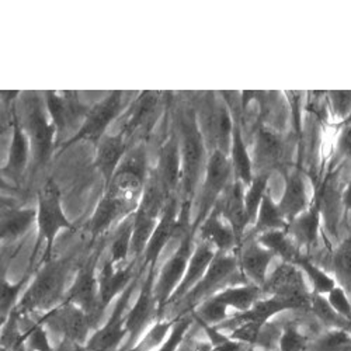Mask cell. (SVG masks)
Instances as JSON below:
<instances>
[{
	"label": "cell",
	"mask_w": 351,
	"mask_h": 351,
	"mask_svg": "<svg viewBox=\"0 0 351 351\" xmlns=\"http://www.w3.org/2000/svg\"><path fill=\"white\" fill-rule=\"evenodd\" d=\"M71 269V260H51L40 266L34 281L24 292L14 312L20 317H27L34 312L44 313L58 306L64 294L65 282Z\"/></svg>",
	"instance_id": "cell-1"
},
{
	"label": "cell",
	"mask_w": 351,
	"mask_h": 351,
	"mask_svg": "<svg viewBox=\"0 0 351 351\" xmlns=\"http://www.w3.org/2000/svg\"><path fill=\"white\" fill-rule=\"evenodd\" d=\"M37 228L38 235L37 242L32 256V267L36 261L37 253L44 246V254L40 260V266L52 260V249L60 230H73V223L66 218L62 202H61V191L55 184L52 179L47 180L45 184L38 191V208H37Z\"/></svg>",
	"instance_id": "cell-2"
},
{
	"label": "cell",
	"mask_w": 351,
	"mask_h": 351,
	"mask_svg": "<svg viewBox=\"0 0 351 351\" xmlns=\"http://www.w3.org/2000/svg\"><path fill=\"white\" fill-rule=\"evenodd\" d=\"M182 143V183H180V225L183 232L191 230L190 217L195 189L204 160V138L195 120L186 121L183 125Z\"/></svg>",
	"instance_id": "cell-3"
},
{
	"label": "cell",
	"mask_w": 351,
	"mask_h": 351,
	"mask_svg": "<svg viewBox=\"0 0 351 351\" xmlns=\"http://www.w3.org/2000/svg\"><path fill=\"white\" fill-rule=\"evenodd\" d=\"M238 270L239 265L237 254L217 253L206 276H204L201 281L191 291H189L178 304L173 305V308H176V312L171 317L174 319L176 316L193 312L199 304H202L210 297L215 295L217 292H219L225 282L229 281L232 276H235Z\"/></svg>",
	"instance_id": "cell-4"
},
{
	"label": "cell",
	"mask_w": 351,
	"mask_h": 351,
	"mask_svg": "<svg viewBox=\"0 0 351 351\" xmlns=\"http://www.w3.org/2000/svg\"><path fill=\"white\" fill-rule=\"evenodd\" d=\"M148 176V159L145 148L141 145L127 155L114 173L106 191L136 210Z\"/></svg>",
	"instance_id": "cell-5"
},
{
	"label": "cell",
	"mask_w": 351,
	"mask_h": 351,
	"mask_svg": "<svg viewBox=\"0 0 351 351\" xmlns=\"http://www.w3.org/2000/svg\"><path fill=\"white\" fill-rule=\"evenodd\" d=\"M139 277L141 274H138V277L117 300L106 324L92 333L90 339L86 343L87 351H114L127 341V313L130 311L128 305Z\"/></svg>",
	"instance_id": "cell-6"
},
{
	"label": "cell",
	"mask_w": 351,
	"mask_h": 351,
	"mask_svg": "<svg viewBox=\"0 0 351 351\" xmlns=\"http://www.w3.org/2000/svg\"><path fill=\"white\" fill-rule=\"evenodd\" d=\"M49 332L60 335L62 340L86 344L92 336L95 324L83 309L69 301H64L38 317Z\"/></svg>",
	"instance_id": "cell-7"
},
{
	"label": "cell",
	"mask_w": 351,
	"mask_h": 351,
	"mask_svg": "<svg viewBox=\"0 0 351 351\" xmlns=\"http://www.w3.org/2000/svg\"><path fill=\"white\" fill-rule=\"evenodd\" d=\"M194 237L195 232L193 230H187L186 233H183L179 247L176 249L174 254L165 263L159 278L155 282V295L159 305V317H163L171 295L178 289L186 274L189 261L195 247Z\"/></svg>",
	"instance_id": "cell-8"
},
{
	"label": "cell",
	"mask_w": 351,
	"mask_h": 351,
	"mask_svg": "<svg viewBox=\"0 0 351 351\" xmlns=\"http://www.w3.org/2000/svg\"><path fill=\"white\" fill-rule=\"evenodd\" d=\"M230 173L232 163L228 159V155L222 154L221 151H214L207 163L206 179H204L198 201L197 218L191 228L193 232H195L197 228L204 222V219L211 214V211L219 201V195L226 191Z\"/></svg>",
	"instance_id": "cell-9"
},
{
	"label": "cell",
	"mask_w": 351,
	"mask_h": 351,
	"mask_svg": "<svg viewBox=\"0 0 351 351\" xmlns=\"http://www.w3.org/2000/svg\"><path fill=\"white\" fill-rule=\"evenodd\" d=\"M263 295L280 297L295 302L300 309H309L311 298L302 270L294 263L282 261L261 288Z\"/></svg>",
	"instance_id": "cell-10"
},
{
	"label": "cell",
	"mask_w": 351,
	"mask_h": 351,
	"mask_svg": "<svg viewBox=\"0 0 351 351\" xmlns=\"http://www.w3.org/2000/svg\"><path fill=\"white\" fill-rule=\"evenodd\" d=\"M156 270L148 269V276H146L136 302L130 308L127 313V330L128 337L123 347V351L131 348L138 339L143 335L155 320L159 317V305L155 295V277Z\"/></svg>",
	"instance_id": "cell-11"
},
{
	"label": "cell",
	"mask_w": 351,
	"mask_h": 351,
	"mask_svg": "<svg viewBox=\"0 0 351 351\" xmlns=\"http://www.w3.org/2000/svg\"><path fill=\"white\" fill-rule=\"evenodd\" d=\"M25 132L30 138L36 163L47 165L53 148L55 124L48 121L38 97L30 95L25 101Z\"/></svg>",
	"instance_id": "cell-12"
},
{
	"label": "cell",
	"mask_w": 351,
	"mask_h": 351,
	"mask_svg": "<svg viewBox=\"0 0 351 351\" xmlns=\"http://www.w3.org/2000/svg\"><path fill=\"white\" fill-rule=\"evenodd\" d=\"M179 233L183 235L184 232L180 225L179 195H176V197H171L166 204L162 217L152 233V238L143 253V263H142L141 270H145V269L156 270L160 253L167 246L170 239L174 238L176 235H179Z\"/></svg>",
	"instance_id": "cell-13"
},
{
	"label": "cell",
	"mask_w": 351,
	"mask_h": 351,
	"mask_svg": "<svg viewBox=\"0 0 351 351\" xmlns=\"http://www.w3.org/2000/svg\"><path fill=\"white\" fill-rule=\"evenodd\" d=\"M97 254L79 270L65 301H69L89 315L96 326L100 320L99 309V273H96Z\"/></svg>",
	"instance_id": "cell-14"
},
{
	"label": "cell",
	"mask_w": 351,
	"mask_h": 351,
	"mask_svg": "<svg viewBox=\"0 0 351 351\" xmlns=\"http://www.w3.org/2000/svg\"><path fill=\"white\" fill-rule=\"evenodd\" d=\"M123 92H112L106 100L93 106L86 115V120L82 124L79 132L68 141V145H72L77 141H100L106 128L112 123L121 108Z\"/></svg>",
	"instance_id": "cell-15"
},
{
	"label": "cell",
	"mask_w": 351,
	"mask_h": 351,
	"mask_svg": "<svg viewBox=\"0 0 351 351\" xmlns=\"http://www.w3.org/2000/svg\"><path fill=\"white\" fill-rule=\"evenodd\" d=\"M276 254L263 246L254 237L243 239L239 246L238 265L241 273L249 281L263 288L269 277V267Z\"/></svg>",
	"instance_id": "cell-16"
},
{
	"label": "cell",
	"mask_w": 351,
	"mask_h": 351,
	"mask_svg": "<svg viewBox=\"0 0 351 351\" xmlns=\"http://www.w3.org/2000/svg\"><path fill=\"white\" fill-rule=\"evenodd\" d=\"M135 260L125 266H115L114 263L107 258L106 265L101 267L99 278V309L100 315L108 308L112 300L117 295H121L128 288V285L136 278L134 273Z\"/></svg>",
	"instance_id": "cell-17"
},
{
	"label": "cell",
	"mask_w": 351,
	"mask_h": 351,
	"mask_svg": "<svg viewBox=\"0 0 351 351\" xmlns=\"http://www.w3.org/2000/svg\"><path fill=\"white\" fill-rule=\"evenodd\" d=\"M197 229L199 230L198 241L208 243L215 249L217 253H232L239 247L235 232L221 214L219 204H217L211 214L204 219Z\"/></svg>",
	"instance_id": "cell-18"
},
{
	"label": "cell",
	"mask_w": 351,
	"mask_h": 351,
	"mask_svg": "<svg viewBox=\"0 0 351 351\" xmlns=\"http://www.w3.org/2000/svg\"><path fill=\"white\" fill-rule=\"evenodd\" d=\"M215 256H217V252L213 246H210L208 243L202 242V241H197L193 256L189 261L186 274H184L180 285L178 287V289H176L174 294L171 295L166 311L170 306H173L174 304H178L187 294L189 291H191L201 281V278L206 276L207 270L210 269L211 263H213Z\"/></svg>",
	"instance_id": "cell-19"
},
{
	"label": "cell",
	"mask_w": 351,
	"mask_h": 351,
	"mask_svg": "<svg viewBox=\"0 0 351 351\" xmlns=\"http://www.w3.org/2000/svg\"><path fill=\"white\" fill-rule=\"evenodd\" d=\"M167 195L176 197L182 183V143L174 132L163 145L156 167Z\"/></svg>",
	"instance_id": "cell-20"
},
{
	"label": "cell",
	"mask_w": 351,
	"mask_h": 351,
	"mask_svg": "<svg viewBox=\"0 0 351 351\" xmlns=\"http://www.w3.org/2000/svg\"><path fill=\"white\" fill-rule=\"evenodd\" d=\"M218 204L223 219L232 226L241 246L245 232L250 225L245 206V186L235 180L226 189V194Z\"/></svg>",
	"instance_id": "cell-21"
},
{
	"label": "cell",
	"mask_w": 351,
	"mask_h": 351,
	"mask_svg": "<svg viewBox=\"0 0 351 351\" xmlns=\"http://www.w3.org/2000/svg\"><path fill=\"white\" fill-rule=\"evenodd\" d=\"M47 108L52 123L55 124L56 132L60 135H62L69 125L76 123L79 117L87 115L90 110L79 104L77 97L73 92H62V95L48 92Z\"/></svg>",
	"instance_id": "cell-22"
},
{
	"label": "cell",
	"mask_w": 351,
	"mask_h": 351,
	"mask_svg": "<svg viewBox=\"0 0 351 351\" xmlns=\"http://www.w3.org/2000/svg\"><path fill=\"white\" fill-rule=\"evenodd\" d=\"M135 208L127 206L125 202L106 191L104 197L97 204L89 223H87V229L92 233V237L103 235L120 218L125 219L127 217L135 214Z\"/></svg>",
	"instance_id": "cell-23"
},
{
	"label": "cell",
	"mask_w": 351,
	"mask_h": 351,
	"mask_svg": "<svg viewBox=\"0 0 351 351\" xmlns=\"http://www.w3.org/2000/svg\"><path fill=\"white\" fill-rule=\"evenodd\" d=\"M284 148L282 142L273 131L267 130L266 127H261L258 130L256 143H254V163L253 170L256 174L260 173H270L276 169L282 159Z\"/></svg>",
	"instance_id": "cell-24"
},
{
	"label": "cell",
	"mask_w": 351,
	"mask_h": 351,
	"mask_svg": "<svg viewBox=\"0 0 351 351\" xmlns=\"http://www.w3.org/2000/svg\"><path fill=\"white\" fill-rule=\"evenodd\" d=\"M320 218H322L320 199H319V194H316L313 198V202L306 208V211H304L300 217H297L287 228L288 235L297 243L298 247L300 246L311 247L317 241Z\"/></svg>",
	"instance_id": "cell-25"
},
{
	"label": "cell",
	"mask_w": 351,
	"mask_h": 351,
	"mask_svg": "<svg viewBox=\"0 0 351 351\" xmlns=\"http://www.w3.org/2000/svg\"><path fill=\"white\" fill-rule=\"evenodd\" d=\"M127 139L124 135L117 136H103L97 145L96 166L104 178L106 187L111 183L114 173L121 165V159L127 152Z\"/></svg>",
	"instance_id": "cell-26"
},
{
	"label": "cell",
	"mask_w": 351,
	"mask_h": 351,
	"mask_svg": "<svg viewBox=\"0 0 351 351\" xmlns=\"http://www.w3.org/2000/svg\"><path fill=\"white\" fill-rule=\"evenodd\" d=\"M308 197H306V187L305 182L300 171L291 173L287 182L284 195L278 202V208L289 225L297 217H300L308 208Z\"/></svg>",
	"instance_id": "cell-27"
},
{
	"label": "cell",
	"mask_w": 351,
	"mask_h": 351,
	"mask_svg": "<svg viewBox=\"0 0 351 351\" xmlns=\"http://www.w3.org/2000/svg\"><path fill=\"white\" fill-rule=\"evenodd\" d=\"M159 103V92H142L127 112L121 135H124V138L128 139L143 125L148 124L149 120L156 114Z\"/></svg>",
	"instance_id": "cell-28"
},
{
	"label": "cell",
	"mask_w": 351,
	"mask_h": 351,
	"mask_svg": "<svg viewBox=\"0 0 351 351\" xmlns=\"http://www.w3.org/2000/svg\"><path fill=\"white\" fill-rule=\"evenodd\" d=\"M263 291L261 287L254 284L245 285H232L221 289L213 295L217 301L223 304L228 308L237 309L239 313L249 311L258 300H261Z\"/></svg>",
	"instance_id": "cell-29"
},
{
	"label": "cell",
	"mask_w": 351,
	"mask_h": 351,
	"mask_svg": "<svg viewBox=\"0 0 351 351\" xmlns=\"http://www.w3.org/2000/svg\"><path fill=\"white\" fill-rule=\"evenodd\" d=\"M34 222H37L36 208H17L2 211V229H0L2 242H13L21 238L33 226Z\"/></svg>",
	"instance_id": "cell-30"
},
{
	"label": "cell",
	"mask_w": 351,
	"mask_h": 351,
	"mask_svg": "<svg viewBox=\"0 0 351 351\" xmlns=\"http://www.w3.org/2000/svg\"><path fill=\"white\" fill-rule=\"evenodd\" d=\"M230 155H232V171L235 173V180L241 182L245 187L250 186L254 174H253V162L249 156L246 143L242 136V130L238 124L233 128L232 136V146H230Z\"/></svg>",
	"instance_id": "cell-31"
},
{
	"label": "cell",
	"mask_w": 351,
	"mask_h": 351,
	"mask_svg": "<svg viewBox=\"0 0 351 351\" xmlns=\"http://www.w3.org/2000/svg\"><path fill=\"white\" fill-rule=\"evenodd\" d=\"M30 138L27 132H24L23 125L20 124L17 117H14V131H13V141L9 152L8 166L5 171L12 174L13 178H20L23 174L27 162H28V152H30Z\"/></svg>",
	"instance_id": "cell-32"
},
{
	"label": "cell",
	"mask_w": 351,
	"mask_h": 351,
	"mask_svg": "<svg viewBox=\"0 0 351 351\" xmlns=\"http://www.w3.org/2000/svg\"><path fill=\"white\" fill-rule=\"evenodd\" d=\"M263 246L271 250L276 256L281 257L282 261L295 263L301 256L297 243L291 239L287 229H274L254 237Z\"/></svg>",
	"instance_id": "cell-33"
},
{
	"label": "cell",
	"mask_w": 351,
	"mask_h": 351,
	"mask_svg": "<svg viewBox=\"0 0 351 351\" xmlns=\"http://www.w3.org/2000/svg\"><path fill=\"white\" fill-rule=\"evenodd\" d=\"M287 228H288V223L278 208V204H276L270 197V194L267 193L260 204L257 218L252 229V237H258L261 233L269 232V230L287 229Z\"/></svg>",
	"instance_id": "cell-34"
},
{
	"label": "cell",
	"mask_w": 351,
	"mask_h": 351,
	"mask_svg": "<svg viewBox=\"0 0 351 351\" xmlns=\"http://www.w3.org/2000/svg\"><path fill=\"white\" fill-rule=\"evenodd\" d=\"M174 325L173 317H160L143 332L138 341L127 351H158Z\"/></svg>",
	"instance_id": "cell-35"
},
{
	"label": "cell",
	"mask_w": 351,
	"mask_h": 351,
	"mask_svg": "<svg viewBox=\"0 0 351 351\" xmlns=\"http://www.w3.org/2000/svg\"><path fill=\"white\" fill-rule=\"evenodd\" d=\"M132 230H134V214L127 217L115 232V237L110 246V260L115 266L128 265L127 258L131 254L132 245Z\"/></svg>",
	"instance_id": "cell-36"
},
{
	"label": "cell",
	"mask_w": 351,
	"mask_h": 351,
	"mask_svg": "<svg viewBox=\"0 0 351 351\" xmlns=\"http://www.w3.org/2000/svg\"><path fill=\"white\" fill-rule=\"evenodd\" d=\"M309 309L330 330H347L351 333V322L346 320L341 315H339L332 308L325 295L312 294Z\"/></svg>",
	"instance_id": "cell-37"
},
{
	"label": "cell",
	"mask_w": 351,
	"mask_h": 351,
	"mask_svg": "<svg viewBox=\"0 0 351 351\" xmlns=\"http://www.w3.org/2000/svg\"><path fill=\"white\" fill-rule=\"evenodd\" d=\"M294 265H297L302 273L309 278V282L313 288V294L316 295H328L329 292L337 285L336 280L332 278L326 271L322 270L319 266L313 265V263L305 257V256H300Z\"/></svg>",
	"instance_id": "cell-38"
},
{
	"label": "cell",
	"mask_w": 351,
	"mask_h": 351,
	"mask_svg": "<svg viewBox=\"0 0 351 351\" xmlns=\"http://www.w3.org/2000/svg\"><path fill=\"white\" fill-rule=\"evenodd\" d=\"M333 273L339 287L351 298V237L344 239L333 254Z\"/></svg>",
	"instance_id": "cell-39"
},
{
	"label": "cell",
	"mask_w": 351,
	"mask_h": 351,
	"mask_svg": "<svg viewBox=\"0 0 351 351\" xmlns=\"http://www.w3.org/2000/svg\"><path fill=\"white\" fill-rule=\"evenodd\" d=\"M270 179V173H260L256 174L252 184L245 191V206L249 217L250 225H254L260 204L267 194V184Z\"/></svg>",
	"instance_id": "cell-40"
},
{
	"label": "cell",
	"mask_w": 351,
	"mask_h": 351,
	"mask_svg": "<svg viewBox=\"0 0 351 351\" xmlns=\"http://www.w3.org/2000/svg\"><path fill=\"white\" fill-rule=\"evenodd\" d=\"M195 325V317L194 313H186L174 317V325L166 337L165 343L160 346L158 351H179L183 341L186 340L187 335Z\"/></svg>",
	"instance_id": "cell-41"
},
{
	"label": "cell",
	"mask_w": 351,
	"mask_h": 351,
	"mask_svg": "<svg viewBox=\"0 0 351 351\" xmlns=\"http://www.w3.org/2000/svg\"><path fill=\"white\" fill-rule=\"evenodd\" d=\"M229 308L217 301L214 297L199 304L194 311V317L197 322H201L208 326H219L226 319H229Z\"/></svg>",
	"instance_id": "cell-42"
},
{
	"label": "cell",
	"mask_w": 351,
	"mask_h": 351,
	"mask_svg": "<svg viewBox=\"0 0 351 351\" xmlns=\"http://www.w3.org/2000/svg\"><path fill=\"white\" fill-rule=\"evenodd\" d=\"M308 351H351V333L347 330H329L312 343Z\"/></svg>",
	"instance_id": "cell-43"
},
{
	"label": "cell",
	"mask_w": 351,
	"mask_h": 351,
	"mask_svg": "<svg viewBox=\"0 0 351 351\" xmlns=\"http://www.w3.org/2000/svg\"><path fill=\"white\" fill-rule=\"evenodd\" d=\"M24 339L27 348L32 351H56L49 341V330L40 319L33 320L24 330Z\"/></svg>",
	"instance_id": "cell-44"
},
{
	"label": "cell",
	"mask_w": 351,
	"mask_h": 351,
	"mask_svg": "<svg viewBox=\"0 0 351 351\" xmlns=\"http://www.w3.org/2000/svg\"><path fill=\"white\" fill-rule=\"evenodd\" d=\"M309 346V337L301 330L298 325L291 324L281 330L278 351H308Z\"/></svg>",
	"instance_id": "cell-45"
},
{
	"label": "cell",
	"mask_w": 351,
	"mask_h": 351,
	"mask_svg": "<svg viewBox=\"0 0 351 351\" xmlns=\"http://www.w3.org/2000/svg\"><path fill=\"white\" fill-rule=\"evenodd\" d=\"M28 281V274L24 276L19 282L12 284L6 278H2V309H0V316H2V324L9 319V316L13 313L16 306L19 305V295L21 289L24 288V284Z\"/></svg>",
	"instance_id": "cell-46"
},
{
	"label": "cell",
	"mask_w": 351,
	"mask_h": 351,
	"mask_svg": "<svg viewBox=\"0 0 351 351\" xmlns=\"http://www.w3.org/2000/svg\"><path fill=\"white\" fill-rule=\"evenodd\" d=\"M265 325H258L256 322H245V324H241L239 326H237L233 329L228 336L246 347L250 348H256V346L258 344L261 332Z\"/></svg>",
	"instance_id": "cell-47"
},
{
	"label": "cell",
	"mask_w": 351,
	"mask_h": 351,
	"mask_svg": "<svg viewBox=\"0 0 351 351\" xmlns=\"http://www.w3.org/2000/svg\"><path fill=\"white\" fill-rule=\"evenodd\" d=\"M326 298L339 315H341L346 320L351 322V298L341 287L336 285L326 295Z\"/></svg>",
	"instance_id": "cell-48"
},
{
	"label": "cell",
	"mask_w": 351,
	"mask_h": 351,
	"mask_svg": "<svg viewBox=\"0 0 351 351\" xmlns=\"http://www.w3.org/2000/svg\"><path fill=\"white\" fill-rule=\"evenodd\" d=\"M195 326H197V322L194 328L187 335L179 351H214V344L208 339H199L197 336V330H194Z\"/></svg>",
	"instance_id": "cell-49"
},
{
	"label": "cell",
	"mask_w": 351,
	"mask_h": 351,
	"mask_svg": "<svg viewBox=\"0 0 351 351\" xmlns=\"http://www.w3.org/2000/svg\"><path fill=\"white\" fill-rule=\"evenodd\" d=\"M329 96L340 117H346L347 111H351V92H330Z\"/></svg>",
	"instance_id": "cell-50"
},
{
	"label": "cell",
	"mask_w": 351,
	"mask_h": 351,
	"mask_svg": "<svg viewBox=\"0 0 351 351\" xmlns=\"http://www.w3.org/2000/svg\"><path fill=\"white\" fill-rule=\"evenodd\" d=\"M340 149L343 152L351 154V121L346 123V128L340 136Z\"/></svg>",
	"instance_id": "cell-51"
},
{
	"label": "cell",
	"mask_w": 351,
	"mask_h": 351,
	"mask_svg": "<svg viewBox=\"0 0 351 351\" xmlns=\"http://www.w3.org/2000/svg\"><path fill=\"white\" fill-rule=\"evenodd\" d=\"M245 348H247V347L241 344V343H238V341H235V340H232L229 337L226 341H223V343L218 344L217 347H214V351H243Z\"/></svg>",
	"instance_id": "cell-52"
},
{
	"label": "cell",
	"mask_w": 351,
	"mask_h": 351,
	"mask_svg": "<svg viewBox=\"0 0 351 351\" xmlns=\"http://www.w3.org/2000/svg\"><path fill=\"white\" fill-rule=\"evenodd\" d=\"M56 351H87V347H86V344H80L76 341L61 340L60 347L56 348Z\"/></svg>",
	"instance_id": "cell-53"
},
{
	"label": "cell",
	"mask_w": 351,
	"mask_h": 351,
	"mask_svg": "<svg viewBox=\"0 0 351 351\" xmlns=\"http://www.w3.org/2000/svg\"><path fill=\"white\" fill-rule=\"evenodd\" d=\"M343 206L346 207L347 211L351 213V179L346 186V190L343 191Z\"/></svg>",
	"instance_id": "cell-54"
},
{
	"label": "cell",
	"mask_w": 351,
	"mask_h": 351,
	"mask_svg": "<svg viewBox=\"0 0 351 351\" xmlns=\"http://www.w3.org/2000/svg\"><path fill=\"white\" fill-rule=\"evenodd\" d=\"M350 121H351V111H350V114H348V115H347V119H346V121H344V124H346V123H350Z\"/></svg>",
	"instance_id": "cell-55"
},
{
	"label": "cell",
	"mask_w": 351,
	"mask_h": 351,
	"mask_svg": "<svg viewBox=\"0 0 351 351\" xmlns=\"http://www.w3.org/2000/svg\"><path fill=\"white\" fill-rule=\"evenodd\" d=\"M0 351H12V350H9V348H6V347H0Z\"/></svg>",
	"instance_id": "cell-56"
},
{
	"label": "cell",
	"mask_w": 351,
	"mask_h": 351,
	"mask_svg": "<svg viewBox=\"0 0 351 351\" xmlns=\"http://www.w3.org/2000/svg\"><path fill=\"white\" fill-rule=\"evenodd\" d=\"M247 351H256V350H254V348H250V347H249V348H247Z\"/></svg>",
	"instance_id": "cell-57"
},
{
	"label": "cell",
	"mask_w": 351,
	"mask_h": 351,
	"mask_svg": "<svg viewBox=\"0 0 351 351\" xmlns=\"http://www.w3.org/2000/svg\"><path fill=\"white\" fill-rule=\"evenodd\" d=\"M247 348H249V347H247ZM247 348H245V350H243V351H247Z\"/></svg>",
	"instance_id": "cell-58"
},
{
	"label": "cell",
	"mask_w": 351,
	"mask_h": 351,
	"mask_svg": "<svg viewBox=\"0 0 351 351\" xmlns=\"http://www.w3.org/2000/svg\"><path fill=\"white\" fill-rule=\"evenodd\" d=\"M256 351H258V350H256Z\"/></svg>",
	"instance_id": "cell-59"
}]
</instances>
